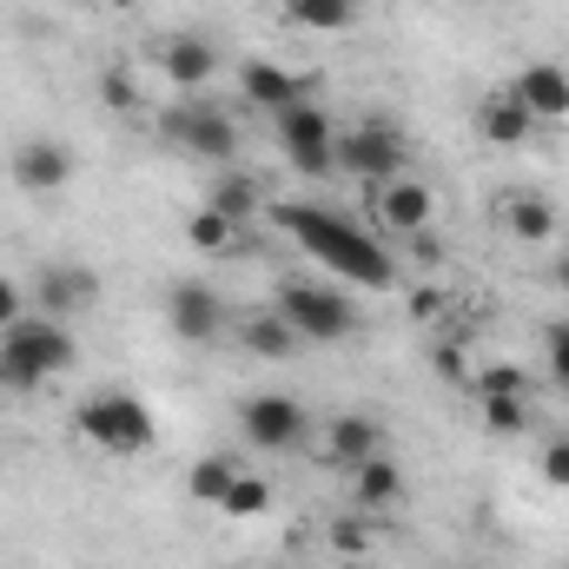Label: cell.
Listing matches in <instances>:
<instances>
[{
  "mask_svg": "<svg viewBox=\"0 0 569 569\" xmlns=\"http://www.w3.org/2000/svg\"><path fill=\"white\" fill-rule=\"evenodd\" d=\"M272 219H279V232H291L338 284H391V252L378 246V232L351 226L345 212L284 199V206H272Z\"/></svg>",
  "mask_w": 569,
  "mask_h": 569,
  "instance_id": "6da1fadb",
  "label": "cell"
},
{
  "mask_svg": "<svg viewBox=\"0 0 569 569\" xmlns=\"http://www.w3.org/2000/svg\"><path fill=\"white\" fill-rule=\"evenodd\" d=\"M73 358H80V345H73L67 318L27 311L20 325L0 331V391H40V385L60 378Z\"/></svg>",
  "mask_w": 569,
  "mask_h": 569,
  "instance_id": "7a4b0ae2",
  "label": "cell"
},
{
  "mask_svg": "<svg viewBox=\"0 0 569 569\" xmlns=\"http://www.w3.org/2000/svg\"><path fill=\"white\" fill-rule=\"evenodd\" d=\"M73 430H80L93 450H107V457H146V450L159 443V425H152V411H146L133 391H120V385L93 391V398L73 411Z\"/></svg>",
  "mask_w": 569,
  "mask_h": 569,
  "instance_id": "3957f363",
  "label": "cell"
},
{
  "mask_svg": "<svg viewBox=\"0 0 569 569\" xmlns=\"http://www.w3.org/2000/svg\"><path fill=\"white\" fill-rule=\"evenodd\" d=\"M279 311L284 325L305 338V345H345V338H358V305L338 291V284H279Z\"/></svg>",
  "mask_w": 569,
  "mask_h": 569,
  "instance_id": "277c9868",
  "label": "cell"
},
{
  "mask_svg": "<svg viewBox=\"0 0 569 569\" xmlns=\"http://www.w3.org/2000/svg\"><path fill=\"white\" fill-rule=\"evenodd\" d=\"M279 120V152L291 172H305V179H318V172H338V120L305 93V100H291Z\"/></svg>",
  "mask_w": 569,
  "mask_h": 569,
  "instance_id": "5b68a950",
  "label": "cell"
},
{
  "mask_svg": "<svg viewBox=\"0 0 569 569\" xmlns=\"http://www.w3.org/2000/svg\"><path fill=\"white\" fill-rule=\"evenodd\" d=\"M411 166V146L391 120H351L338 127V172L345 179H365V186H385Z\"/></svg>",
  "mask_w": 569,
  "mask_h": 569,
  "instance_id": "8992f818",
  "label": "cell"
},
{
  "mask_svg": "<svg viewBox=\"0 0 569 569\" xmlns=\"http://www.w3.org/2000/svg\"><path fill=\"white\" fill-rule=\"evenodd\" d=\"M166 140L179 152H192V159H206V166H232L239 159V127L219 107H172L166 113Z\"/></svg>",
  "mask_w": 569,
  "mask_h": 569,
  "instance_id": "52a82bcc",
  "label": "cell"
},
{
  "mask_svg": "<svg viewBox=\"0 0 569 569\" xmlns=\"http://www.w3.org/2000/svg\"><path fill=\"white\" fill-rule=\"evenodd\" d=\"M430 212H437V199H430L425 179H411V172L371 186V226L391 232V239H418V232H430Z\"/></svg>",
  "mask_w": 569,
  "mask_h": 569,
  "instance_id": "ba28073f",
  "label": "cell"
},
{
  "mask_svg": "<svg viewBox=\"0 0 569 569\" xmlns=\"http://www.w3.org/2000/svg\"><path fill=\"white\" fill-rule=\"evenodd\" d=\"M239 430H246V443H259V450H298L305 443V405L298 398H284V391H259V398H246V411H239Z\"/></svg>",
  "mask_w": 569,
  "mask_h": 569,
  "instance_id": "9c48e42d",
  "label": "cell"
},
{
  "mask_svg": "<svg viewBox=\"0 0 569 569\" xmlns=\"http://www.w3.org/2000/svg\"><path fill=\"white\" fill-rule=\"evenodd\" d=\"M166 325H172V338H186V345H212V338L226 331V298L199 279H179L166 291Z\"/></svg>",
  "mask_w": 569,
  "mask_h": 569,
  "instance_id": "30bf717a",
  "label": "cell"
},
{
  "mask_svg": "<svg viewBox=\"0 0 569 569\" xmlns=\"http://www.w3.org/2000/svg\"><path fill=\"white\" fill-rule=\"evenodd\" d=\"M27 298L47 318H73V311H87L100 298V279H93V266H40L33 284H27Z\"/></svg>",
  "mask_w": 569,
  "mask_h": 569,
  "instance_id": "8fae6325",
  "label": "cell"
},
{
  "mask_svg": "<svg viewBox=\"0 0 569 569\" xmlns=\"http://www.w3.org/2000/svg\"><path fill=\"white\" fill-rule=\"evenodd\" d=\"M73 166H80V159L60 140H20L13 159H7V172H13L20 192H60V186H73Z\"/></svg>",
  "mask_w": 569,
  "mask_h": 569,
  "instance_id": "7c38bea8",
  "label": "cell"
},
{
  "mask_svg": "<svg viewBox=\"0 0 569 569\" xmlns=\"http://www.w3.org/2000/svg\"><path fill=\"white\" fill-rule=\"evenodd\" d=\"M510 87H517V100L530 107L537 127H543V120H550V127L569 120V67H557V60H530Z\"/></svg>",
  "mask_w": 569,
  "mask_h": 569,
  "instance_id": "4fadbf2b",
  "label": "cell"
},
{
  "mask_svg": "<svg viewBox=\"0 0 569 569\" xmlns=\"http://www.w3.org/2000/svg\"><path fill=\"white\" fill-rule=\"evenodd\" d=\"M378 450H385V425L365 418V411H345V418H331V430H325V463L331 470H358Z\"/></svg>",
  "mask_w": 569,
  "mask_h": 569,
  "instance_id": "5bb4252c",
  "label": "cell"
},
{
  "mask_svg": "<svg viewBox=\"0 0 569 569\" xmlns=\"http://www.w3.org/2000/svg\"><path fill=\"white\" fill-rule=\"evenodd\" d=\"M159 73H166L172 87H206V80L219 73V47H212L206 33H172V40L159 47Z\"/></svg>",
  "mask_w": 569,
  "mask_h": 569,
  "instance_id": "9a60e30c",
  "label": "cell"
},
{
  "mask_svg": "<svg viewBox=\"0 0 569 569\" xmlns=\"http://www.w3.org/2000/svg\"><path fill=\"white\" fill-rule=\"evenodd\" d=\"M351 497H358V510H365V517H391V510L405 503V470L391 463V450H378L371 463H358V470H351Z\"/></svg>",
  "mask_w": 569,
  "mask_h": 569,
  "instance_id": "2e32d148",
  "label": "cell"
},
{
  "mask_svg": "<svg viewBox=\"0 0 569 569\" xmlns=\"http://www.w3.org/2000/svg\"><path fill=\"white\" fill-rule=\"evenodd\" d=\"M239 93H246L252 107H266V113H284V107L305 100L311 87H305V73H284L279 60H246V67H239Z\"/></svg>",
  "mask_w": 569,
  "mask_h": 569,
  "instance_id": "e0dca14e",
  "label": "cell"
},
{
  "mask_svg": "<svg viewBox=\"0 0 569 569\" xmlns=\"http://www.w3.org/2000/svg\"><path fill=\"white\" fill-rule=\"evenodd\" d=\"M530 107L517 100V87H503V93H483L477 100V140H490V146H523L530 140Z\"/></svg>",
  "mask_w": 569,
  "mask_h": 569,
  "instance_id": "ac0fdd59",
  "label": "cell"
},
{
  "mask_svg": "<svg viewBox=\"0 0 569 569\" xmlns=\"http://www.w3.org/2000/svg\"><path fill=\"white\" fill-rule=\"evenodd\" d=\"M497 219H503V232H510L517 246H543V239H557V206H550V199H537V192L503 199V206H497Z\"/></svg>",
  "mask_w": 569,
  "mask_h": 569,
  "instance_id": "d6986e66",
  "label": "cell"
},
{
  "mask_svg": "<svg viewBox=\"0 0 569 569\" xmlns=\"http://www.w3.org/2000/svg\"><path fill=\"white\" fill-rule=\"evenodd\" d=\"M246 477V463L232 457V450H212V457H199L192 463V477H186V497L192 503H206V510H226V497H232V483Z\"/></svg>",
  "mask_w": 569,
  "mask_h": 569,
  "instance_id": "ffe728a7",
  "label": "cell"
},
{
  "mask_svg": "<svg viewBox=\"0 0 569 569\" xmlns=\"http://www.w3.org/2000/svg\"><path fill=\"white\" fill-rule=\"evenodd\" d=\"M239 338H246V351H252V358H272V365H284V358L305 345V338H298V331L279 318V311H259V318H246V325H239Z\"/></svg>",
  "mask_w": 569,
  "mask_h": 569,
  "instance_id": "44dd1931",
  "label": "cell"
},
{
  "mask_svg": "<svg viewBox=\"0 0 569 569\" xmlns=\"http://www.w3.org/2000/svg\"><path fill=\"white\" fill-rule=\"evenodd\" d=\"M284 20L305 27V33H345L358 27V0H279Z\"/></svg>",
  "mask_w": 569,
  "mask_h": 569,
  "instance_id": "7402d4cb",
  "label": "cell"
},
{
  "mask_svg": "<svg viewBox=\"0 0 569 569\" xmlns=\"http://www.w3.org/2000/svg\"><path fill=\"white\" fill-rule=\"evenodd\" d=\"M477 411L497 437H517L530 425V391H477Z\"/></svg>",
  "mask_w": 569,
  "mask_h": 569,
  "instance_id": "603a6c76",
  "label": "cell"
},
{
  "mask_svg": "<svg viewBox=\"0 0 569 569\" xmlns=\"http://www.w3.org/2000/svg\"><path fill=\"white\" fill-rule=\"evenodd\" d=\"M212 212H226L232 226H246L252 212H259V186L246 179V172H226V179H212V199H206Z\"/></svg>",
  "mask_w": 569,
  "mask_h": 569,
  "instance_id": "cb8c5ba5",
  "label": "cell"
},
{
  "mask_svg": "<svg viewBox=\"0 0 569 569\" xmlns=\"http://www.w3.org/2000/svg\"><path fill=\"white\" fill-rule=\"evenodd\" d=\"M186 239H192V252H226V246L239 239V226H232L226 212H212V206H199V212L186 219Z\"/></svg>",
  "mask_w": 569,
  "mask_h": 569,
  "instance_id": "d4e9b609",
  "label": "cell"
},
{
  "mask_svg": "<svg viewBox=\"0 0 569 569\" xmlns=\"http://www.w3.org/2000/svg\"><path fill=\"white\" fill-rule=\"evenodd\" d=\"M266 503H272V490H266V477H252V470H246V477L232 483V497H226L232 517H266Z\"/></svg>",
  "mask_w": 569,
  "mask_h": 569,
  "instance_id": "484cf974",
  "label": "cell"
},
{
  "mask_svg": "<svg viewBox=\"0 0 569 569\" xmlns=\"http://www.w3.org/2000/svg\"><path fill=\"white\" fill-rule=\"evenodd\" d=\"M100 100H107L113 113H133V107H140V87L127 80V67H107V73H100Z\"/></svg>",
  "mask_w": 569,
  "mask_h": 569,
  "instance_id": "4316f807",
  "label": "cell"
},
{
  "mask_svg": "<svg viewBox=\"0 0 569 569\" xmlns=\"http://www.w3.org/2000/svg\"><path fill=\"white\" fill-rule=\"evenodd\" d=\"M537 470H543V483H550V490H569V437H550V443H543Z\"/></svg>",
  "mask_w": 569,
  "mask_h": 569,
  "instance_id": "83f0119b",
  "label": "cell"
},
{
  "mask_svg": "<svg viewBox=\"0 0 569 569\" xmlns=\"http://www.w3.org/2000/svg\"><path fill=\"white\" fill-rule=\"evenodd\" d=\"M543 351H550V378H557V385H569V318L543 331Z\"/></svg>",
  "mask_w": 569,
  "mask_h": 569,
  "instance_id": "f1b7e54d",
  "label": "cell"
},
{
  "mask_svg": "<svg viewBox=\"0 0 569 569\" xmlns=\"http://www.w3.org/2000/svg\"><path fill=\"white\" fill-rule=\"evenodd\" d=\"M331 550H338V557H365V550H371V530L345 517V523H331Z\"/></svg>",
  "mask_w": 569,
  "mask_h": 569,
  "instance_id": "f546056e",
  "label": "cell"
},
{
  "mask_svg": "<svg viewBox=\"0 0 569 569\" xmlns=\"http://www.w3.org/2000/svg\"><path fill=\"white\" fill-rule=\"evenodd\" d=\"M20 318H27V284L0 279V331H7V325H20Z\"/></svg>",
  "mask_w": 569,
  "mask_h": 569,
  "instance_id": "4dcf8cb0",
  "label": "cell"
},
{
  "mask_svg": "<svg viewBox=\"0 0 569 569\" xmlns=\"http://www.w3.org/2000/svg\"><path fill=\"white\" fill-rule=\"evenodd\" d=\"M477 391H530V378H523L517 365H490V371L477 378Z\"/></svg>",
  "mask_w": 569,
  "mask_h": 569,
  "instance_id": "1f68e13d",
  "label": "cell"
},
{
  "mask_svg": "<svg viewBox=\"0 0 569 569\" xmlns=\"http://www.w3.org/2000/svg\"><path fill=\"white\" fill-rule=\"evenodd\" d=\"M550 284H563V291H569V259H557V272H550Z\"/></svg>",
  "mask_w": 569,
  "mask_h": 569,
  "instance_id": "d6a6232c",
  "label": "cell"
},
{
  "mask_svg": "<svg viewBox=\"0 0 569 569\" xmlns=\"http://www.w3.org/2000/svg\"><path fill=\"white\" fill-rule=\"evenodd\" d=\"M107 7H120V13H127V7H140V0H107Z\"/></svg>",
  "mask_w": 569,
  "mask_h": 569,
  "instance_id": "836d02e7",
  "label": "cell"
}]
</instances>
